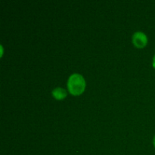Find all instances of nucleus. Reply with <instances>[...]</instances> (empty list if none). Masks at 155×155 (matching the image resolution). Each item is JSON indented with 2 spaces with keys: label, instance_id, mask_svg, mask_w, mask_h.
I'll return each instance as SVG.
<instances>
[{
  "label": "nucleus",
  "instance_id": "4",
  "mask_svg": "<svg viewBox=\"0 0 155 155\" xmlns=\"http://www.w3.org/2000/svg\"><path fill=\"white\" fill-rule=\"evenodd\" d=\"M153 67L155 68V55L153 58Z\"/></svg>",
  "mask_w": 155,
  "mask_h": 155
},
{
  "label": "nucleus",
  "instance_id": "3",
  "mask_svg": "<svg viewBox=\"0 0 155 155\" xmlns=\"http://www.w3.org/2000/svg\"><path fill=\"white\" fill-rule=\"evenodd\" d=\"M52 95L57 99H63L67 95V91L61 87H57L53 89Z\"/></svg>",
  "mask_w": 155,
  "mask_h": 155
},
{
  "label": "nucleus",
  "instance_id": "2",
  "mask_svg": "<svg viewBox=\"0 0 155 155\" xmlns=\"http://www.w3.org/2000/svg\"><path fill=\"white\" fill-rule=\"evenodd\" d=\"M148 42L147 36L144 33L140 31L136 32L133 36V42L138 48H143Z\"/></svg>",
  "mask_w": 155,
  "mask_h": 155
},
{
  "label": "nucleus",
  "instance_id": "1",
  "mask_svg": "<svg viewBox=\"0 0 155 155\" xmlns=\"http://www.w3.org/2000/svg\"><path fill=\"white\" fill-rule=\"evenodd\" d=\"M86 81L83 76L79 74H74L69 77L68 81V88L71 94L74 95H80L84 91Z\"/></svg>",
  "mask_w": 155,
  "mask_h": 155
},
{
  "label": "nucleus",
  "instance_id": "5",
  "mask_svg": "<svg viewBox=\"0 0 155 155\" xmlns=\"http://www.w3.org/2000/svg\"><path fill=\"white\" fill-rule=\"evenodd\" d=\"M153 142H154V147H155V136H154V140H153Z\"/></svg>",
  "mask_w": 155,
  "mask_h": 155
}]
</instances>
